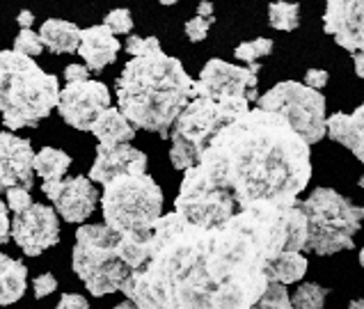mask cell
I'll return each mask as SVG.
<instances>
[{
	"label": "cell",
	"instance_id": "6da1fadb",
	"mask_svg": "<svg viewBox=\"0 0 364 309\" xmlns=\"http://www.w3.org/2000/svg\"><path fill=\"white\" fill-rule=\"evenodd\" d=\"M268 266L243 232L174 211L144 229V259L119 291L147 309L255 307L268 284Z\"/></svg>",
	"mask_w": 364,
	"mask_h": 309
},
{
	"label": "cell",
	"instance_id": "7a4b0ae2",
	"mask_svg": "<svg viewBox=\"0 0 364 309\" xmlns=\"http://www.w3.org/2000/svg\"><path fill=\"white\" fill-rule=\"evenodd\" d=\"M311 179L309 144L291 124L262 108L218 129L183 181L176 213L200 224H223L238 209L298 197Z\"/></svg>",
	"mask_w": 364,
	"mask_h": 309
},
{
	"label": "cell",
	"instance_id": "3957f363",
	"mask_svg": "<svg viewBox=\"0 0 364 309\" xmlns=\"http://www.w3.org/2000/svg\"><path fill=\"white\" fill-rule=\"evenodd\" d=\"M193 97V78L161 44L131 55L117 78V108L135 129L170 138V126Z\"/></svg>",
	"mask_w": 364,
	"mask_h": 309
},
{
	"label": "cell",
	"instance_id": "277c9868",
	"mask_svg": "<svg viewBox=\"0 0 364 309\" xmlns=\"http://www.w3.org/2000/svg\"><path fill=\"white\" fill-rule=\"evenodd\" d=\"M144 259V229L117 232L108 224H80L74 245V273L97 298L122 288Z\"/></svg>",
	"mask_w": 364,
	"mask_h": 309
},
{
	"label": "cell",
	"instance_id": "5b68a950",
	"mask_svg": "<svg viewBox=\"0 0 364 309\" xmlns=\"http://www.w3.org/2000/svg\"><path fill=\"white\" fill-rule=\"evenodd\" d=\"M58 94V76L46 74L30 55L0 48V112L7 131L37 129L53 112Z\"/></svg>",
	"mask_w": 364,
	"mask_h": 309
},
{
	"label": "cell",
	"instance_id": "8992f818",
	"mask_svg": "<svg viewBox=\"0 0 364 309\" xmlns=\"http://www.w3.org/2000/svg\"><path fill=\"white\" fill-rule=\"evenodd\" d=\"M250 110L247 97H227V99H211L195 94L181 108L176 119L170 126L172 149L170 161L176 170H188L197 163L200 153L204 151L206 142L213 133L225 126L227 121L243 115Z\"/></svg>",
	"mask_w": 364,
	"mask_h": 309
},
{
	"label": "cell",
	"instance_id": "52a82bcc",
	"mask_svg": "<svg viewBox=\"0 0 364 309\" xmlns=\"http://www.w3.org/2000/svg\"><path fill=\"white\" fill-rule=\"evenodd\" d=\"M300 206L307 218L305 252L328 256L355 245L353 239L362 227L364 211L344 195L332 188H316L305 202H300Z\"/></svg>",
	"mask_w": 364,
	"mask_h": 309
},
{
	"label": "cell",
	"instance_id": "ba28073f",
	"mask_svg": "<svg viewBox=\"0 0 364 309\" xmlns=\"http://www.w3.org/2000/svg\"><path fill=\"white\" fill-rule=\"evenodd\" d=\"M103 185V220L112 229H147L163 215V193L147 172L117 174Z\"/></svg>",
	"mask_w": 364,
	"mask_h": 309
},
{
	"label": "cell",
	"instance_id": "9c48e42d",
	"mask_svg": "<svg viewBox=\"0 0 364 309\" xmlns=\"http://www.w3.org/2000/svg\"><path fill=\"white\" fill-rule=\"evenodd\" d=\"M257 106L282 115L309 147L326 138V99L314 87L284 80L270 87L264 97H257Z\"/></svg>",
	"mask_w": 364,
	"mask_h": 309
},
{
	"label": "cell",
	"instance_id": "30bf717a",
	"mask_svg": "<svg viewBox=\"0 0 364 309\" xmlns=\"http://www.w3.org/2000/svg\"><path fill=\"white\" fill-rule=\"evenodd\" d=\"M262 65L252 62L250 67H236L225 60H209L200 71V78L193 80V97H211V99H227V97H247V101H257V80Z\"/></svg>",
	"mask_w": 364,
	"mask_h": 309
},
{
	"label": "cell",
	"instance_id": "8fae6325",
	"mask_svg": "<svg viewBox=\"0 0 364 309\" xmlns=\"http://www.w3.org/2000/svg\"><path fill=\"white\" fill-rule=\"evenodd\" d=\"M9 236L26 256H39L60 241L58 211L46 204H30L9 220Z\"/></svg>",
	"mask_w": 364,
	"mask_h": 309
},
{
	"label": "cell",
	"instance_id": "7c38bea8",
	"mask_svg": "<svg viewBox=\"0 0 364 309\" xmlns=\"http://www.w3.org/2000/svg\"><path fill=\"white\" fill-rule=\"evenodd\" d=\"M108 106H110V90L103 82L92 78L67 82V87L60 90L55 103L60 117L76 131H90V124Z\"/></svg>",
	"mask_w": 364,
	"mask_h": 309
},
{
	"label": "cell",
	"instance_id": "4fadbf2b",
	"mask_svg": "<svg viewBox=\"0 0 364 309\" xmlns=\"http://www.w3.org/2000/svg\"><path fill=\"white\" fill-rule=\"evenodd\" d=\"M44 195L55 204V211L65 222H85L97 209V188L87 177L50 179L41 183Z\"/></svg>",
	"mask_w": 364,
	"mask_h": 309
},
{
	"label": "cell",
	"instance_id": "5bb4252c",
	"mask_svg": "<svg viewBox=\"0 0 364 309\" xmlns=\"http://www.w3.org/2000/svg\"><path fill=\"white\" fill-rule=\"evenodd\" d=\"M323 30L355 53L364 46V0H326Z\"/></svg>",
	"mask_w": 364,
	"mask_h": 309
},
{
	"label": "cell",
	"instance_id": "9a60e30c",
	"mask_svg": "<svg viewBox=\"0 0 364 309\" xmlns=\"http://www.w3.org/2000/svg\"><path fill=\"white\" fill-rule=\"evenodd\" d=\"M33 144L26 138H18L14 133H0V193H5L9 185H23L33 188L35 170H33Z\"/></svg>",
	"mask_w": 364,
	"mask_h": 309
},
{
	"label": "cell",
	"instance_id": "2e32d148",
	"mask_svg": "<svg viewBox=\"0 0 364 309\" xmlns=\"http://www.w3.org/2000/svg\"><path fill=\"white\" fill-rule=\"evenodd\" d=\"M147 153L135 149L131 142L101 144L97 149L95 165L90 170V179L97 183H106L117 174L127 172H147Z\"/></svg>",
	"mask_w": 364,
	"mask_h": 309
},
{
	"label": "cell",
	"instance_id": "e0dca14e",
	"mask_svg": "<svg viewBox=\"0 0 364 309\" xmlns=\"http://www.w3.org/2000/svg\"><path fill=\"white\" fill-rule=\"evenodd\" d=\"M115 37L117 35L112 33L106 23L80 30V41L76 50H78V55L85 60L87 69L101 71V69H106L110 62L117 60L119 41Z\"/></svg>",
	"mask_w": 364,
	"mask_h": 309
},
{
	"label": "cell",
	"instance_id": "ac0fdd59",
	"mask_svg": "<svg viewBox=\"0 0 364 309\" xmlns=\"http://www.w3.org/2000/svg\"><path fill=\"white\" fill-rule=\"evenodd\" d=\"M326 136L355 153L358 161H364V108L360 106L353 115L335 112L326 119Z\"/></svg>",
	"mask_w": 364,
	"mask_h": 309
},
{
	"label": "cell",
	"instance_id": "d6986e66",
	"mask_svg": "<svg viewBox=\"0 0 364 309\" xmlns=\"http://www.w3.org/2000/svg\"><path fill=\"white\" fill-rule=\"evenodd\" d=\"M90 133H95L101 144H115V142H133L135 126L122 115L119 108H103L97 119L90 124Z\"/></svg>",
	"mask_w": 364,
	"mask_h": 309
},
{
	"label": "cell",
	"instance_id": "ffe728a7",
	"mask_svg": "<svg viewBox=\"0 0 364 309\" xmlns=\"http://www.w3.org/2000/svg\"><path fill=\"white\" fill-rule=\"evenodd\" d=\"M39 39L50 53H76L80 41V28L71 21L48 18L39 28Z\"/></svg>",
	"mask_w": 364,
	"mask_h": 309
},
{
	"label": "cell",
	"instance_id": "44dd1931",
	"mask_svg": "<svg viewBox=\"0 0 364 309\" xmlns=\"http://www.w3.org/2000/svg\"><path fill=\"white\" fill-rule=\"evenodd\" d=\"M28 268L23 261L0 254V305H12L26 296Z\"/></svg>",
	"mask_w": 364,
	"mask_h": 309
},
{
	"label": "cell",
	"instance_id": "7402d4cb",
	"mask_svg": "<svg viewBox=\"0 0 364 309\" xmlns=\"http://www.w3.org/2000/svg\"><path fill=\"white\" fill-rule=\"evenodd\" d=\"M305 273H307V259L300 250L282 252L268 266V280H275V282H282V284L303 280Z\"/></svg>",
	"mask_w": 364,
	"mask_h": 309
},
{
	"label": "cell",
	"instance_id": "603a6c76",
	"mask_svg": "<svg viewBox=\"0 0 364 309\" xmlns=\"http://www.w3.org/2000/svg\"><path fill=\"white\" fill-rule=\"evenodd\" d=\"M69 168H71V156L55 147H44L39 153H35V158H33V170L44 181L62 179Z\"/></svg>",
	"mask_w": 364,
	"mask_h": 309
},
{
	"label": "cell",
	"instance_id": "cb8c5ba5",
	"mask_svg": "<svg viewBox=\"0 0 364 309\" xmlns=\"http://www.w3.org/2000/svg\"><path fill=\"white\" fill-rule=\"evenodd\" d=\"M268 23L273 30H282V33H294L300 26V5L298 3H277L268 5Z\"/></svg>",
	"mask_w": 364,
	"mask_h": 309
},
{
	"label": "cell",
	"instance_id": "d4e9b609",
	"mask_svg": "<svg viewBox=\"0 0 364 309\" xmlns=\"http://www.w3.org/2000/svg\"><path fill=\"white\" fill-rule=\"evenodd\" d=\"M326 296L328 288L305 282L298 286V291L294 293V300H291V307H303V309H321L326 305Z\"/></svg>",
	"mask_w": 364,
	"mask_h": 309
},
{
	"label": "cell",
	"instance_id": "484cf974",
	"mask_svg": "<svg viewBox=\"0 0 364 309\" xmlns=\"http://www.w3.org/2000/svg\"><path fill=\"white\" fill-rule=\"evenodd\" d=\"M270 53H273V39L259 37V39L243 41L241 46H236L234 58L245 62V65H252V62H259L262 58H268Z\"/></svg>",
	"mask_w": 364,
	"mask_h": 309
},
{
	"label": "cell",
	"instance_id": "4316f807",
	"mask_svg": "<svg viewBox=\"0 0 364 309\" xmlns=\"http://www.w3.org/2000/svg\"><path fill=\"white\" fill-rule=\"evenodd\" d=\"M255 307H275V309H289L291 307V298L287 293V284L268 280L264 293L259 296V300Z\"/></svg>",
	"mask_w": 364,
	"mask_h": 309
},
{
	"label": "cell",
	"instance_id": "83f0119b",
	"mask_svg": "<svg viewBox=\"0 0 364 309\" xmlns=\"http://www.w3.org/2000/svg\"><path fill=\"white\" fill-rule=\"evenodd\" d=\"M12 50H16V53H23V55H30V58H37V55H41V50H44V44H41L39 35L33 33L30 28H21V33L14 39V48Z\"/></svg>",
	"mask_w": 364,
	"mask_h": 309
},
{
	"label": "cell",
	"instance_id": "f1b7e54d",
	"mask_svg": "<svg viewBox=\"0 0 364 309\" xmlns=\"http://www.w3.org/2000/svg\"><path fill=\"white\" fill-rule=\"evenodd\" d=\"M103 23H106L115 35H129L133 30V16L129 9H112V12L106 14L103 18Z\"/></svg>",
	"mask_w": 364,
	"mask_h": 309
},
{
	"label": "cell",
	"instance_id": "f546056e",
	"mask_svg": "<svg viewBox=\"0 0 364 309\" xmlns=\"http://www.w3.org/2000/svg\"><path fill=\"white\" fill-rule=\"evenodd\" d=\"M211 23H213V16H211V18L195 16V18H191V21H186V26H183L186 37H188L191 41H195V44H197V41L206 39V35H209Z\"/></svg>",
	"mask_w": 364,
	"mask_h": 309
},
{
	"label": "cell",
	"instance_id": "4dcf8cb0",
	"mask_svg": "<svg viewBox=\"0 0 364 309\" xmlns=\"http://www.w3.org/2000/svg\"><path fill=\"white\" fill-rule=\"evenodd\" d=\"M7 195V209H12L14 213L16 211H23L26 206L33 204V197H30V190L23 188V185H9L5 190Z\"/></svg>",
	"mask_w": 364,
	"mask_h": 309
},
{
	"label": "cell",
	"instance_id": "1f68e13d",
	"mask_svg": "<svg viewBox=\"0 0 364 309\" xmlns=\"http://www.w3.org/2000/svg\"><path fill=\"white\" fill-rule=\"evenodd\" d=\"M33 288H35V296L39 298H46L50 296L58 288V280H55V275H50V273H41L39 277H35V282H33Z\"/></svg>",
	"mask_w": 364,
	"mask_h": 309
},
{
	"label": "cell",
	"instance_id": "d6a6232c",
	"mask_svg": "<svg viewBox=\"0 0 364 309\" xmlns=\"http://www.w3.org/2000/svg\"><path fill=\"white\" fill-rule=\"evenodd\" d=\"M156 44H159V39H156V37H138V35H131L127 39V53L129 55H140V53L149 50Z\"/></svg>",
	"mask_w": 364,
	"mask_h": 309
},
{
	"label": "cell",
	"instance_id": "836d02e7",
	"mask_svg": "<svg viewBox=\"0 0 364 309\" xmlns=\"http://www.w3.org/2000/svg\"><path fill=\"white\" fill-rule=\"evenodd\" d=\"M328 78H330V74H328L326 69H309L307 74H305V85L314 87V90H321V87L328 85Z\"/></svg>",
	"mask_w": 364,
	"mask_h": 309
},
{
	"label": "cell",
	"instance_id": "e575fe53",
	"mask_svg": "<svg viewBox=\"0 0 364 309\" xmlns=\"http://www.w3.org/2000/svg\"><path fill=\"white\" fill-rule=\"evenodd\" d=\"M58 307L60 309H87L90 307V303L85 300L82 296H78V293H65L60 298V303H58Z\"/></svg>",
	"mask_w": 364,
	"mask_h": 309
},
{
	"label": "cell",
	"instance_id": "d590c367",
	"mask_svg": "<svg viewBox=\"0 0 364 309\" xmlns=\"http://www.w3.org/2000/svg\"><path fill=\"white\" fill-rule=\"evenodd\" d=\"M65 78H67V82L85 80V78H90V69H87V67H82V65H69V67L65 69Z\"/></svg>",
	"mask_w": 364,
	"mask_h": 309
},
{
	"label": "cell",
	"instance_id": "8d00e7d4",
	"mask_svg": "<svg viewBox=\"0 0 364 309\" xmlns=\"http://www.w3.org/2000/svg\"><path fill=\"white\" fill-rule=\"evenodd\" d=\"M9 241V215H7V204L0 200V243Z\"/></svg>",
	"mask_w": 364,
	"mask_h": 309
},
{
	"label": "cell",
	"instance_id": "74e56055",
	"mask_svg": "<svg viewBox=\"0 0 364 309\" xmlns=\"http://www.w3.org/2000/svg\"><path fill=\"white\" fill-rule=\"evenodd\" d=\"M16 21H18V26H21V28H30V26L35 23V14L30 12V9H23V12L18 14Z\"/></svg>",
	"mask_w": 364,
	"mask_h": 309
},
{
	"label": "cell",
	"instance_id": "f35d334b",
	"mask_svg": "<svg viewBox=\"0 0 364 309\" xmlns=\"http://www.w3.org/2000/svg\"><path fill=\"white\" fill-rule=\"evenodd\" d=\"M197 16H204V18H211L213 16V5L209 0H202L200 7H197Z\"/></svg>",
	"mask_w": 364,
	"mask_h": 309
},
{
	"label": "cell",
	"instance_id": "ab89813d",
	"mask_svg": "<svg viewBox=\"0 0 364 309\" xmlns=\"http://www.w3.org/2000/svg\"><path fill=\"white\" fill-rule=\"evenodd\" d=\"M355 74H358V78L364 76V55H362V48L355 50Z\"/></svg>",
	"mask_w": 364,
	"mask_h": 309
},
{
	"label": "cell",
	"instance_id": "60d3db41",
	"mask_svg": "<svg viewBox=\"0 0 364 309\" xmlns=\"http://www.w3.org/2000/svg\"><path fill=\"white\" fill-rule=\"evenodd\" d=\"M159 3H163V5H174V3H179V0H159Z\"/></svg>",
	"mask_w": 364,
	"mask_h": 309
}]
</instances>
